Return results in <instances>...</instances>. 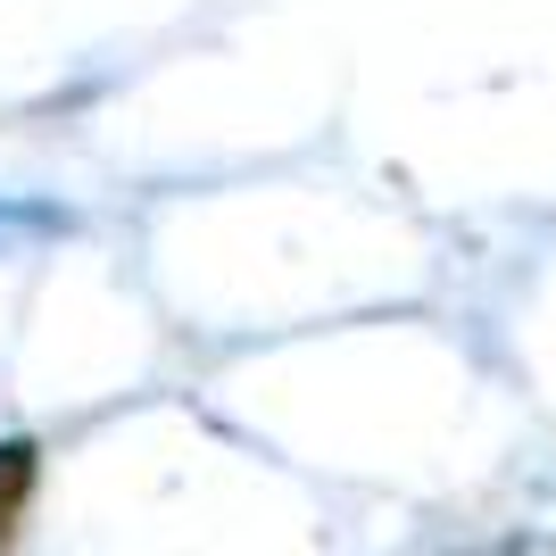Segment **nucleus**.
<instances>
[{
  "mask_svg": "<svg viewBox=\"0 0 556 556\" xmlns=\"http://www.w3.org/2000/svg\"><path fill=\"white\" fill-rule=\"evenodd\" d=\"M25 490H34V448H0V556H9V540H17Z\"/></svg>",
  "mask_w": 556,
  "mask_h": 556,
  "instance_id": "1",
  "label": "nucleus"
}]
</instances>
